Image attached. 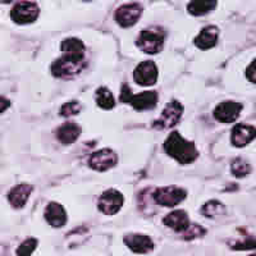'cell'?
<instances>
[{
    "mask_svg": "<svg viewBox=\"0 0 256 256\" xmlns=\"http://www.w3.org/2000/svg\"><path fill=\"white\" fill-rule=\"evenodd\" d=\"M63 56L52 64V76L59 78H70L86 68V46L80 38H70L62 42Z\"/></svg>",
    "mask_w": 256,
    "mask_h": 256,
    "instance_id": "obj_1",
    "label": "cell"
},
{
    "mask_svg": "<svg viewBox=\"0 0 256 256\" xmlns=\"http://www.w3.org/2000/svg\"><path fill=\"white\" fill-rule=\"evenodd\" d=\"M164 150L169 156H172L182 166L194 163L198 156L195 144L187 141L178 132H172L169 134L164 142Z\"/></svg>",
    "mask_w": 256,
    "mask_h": 256,
    "instance_id": "obj_2",
    "label": "cell"
},
{
    "mask_svg": "<svg viewBox=\"0 0 256 256\" xmlns=\"http://www.w3.org/2000/svg\"><path fill=\"white\" fill-rule=\"evenodd\" d=\"M187 192L178 186H166L155 190L152 194L154 201L160 206L174 208L186 198Z\"/></svg>",
    "mask_w": 256,
    "mask_h": 256,
    "instance_id": "obj_3",
    "label": "cell"
},
{
    "mask_svg": "<svg viewBox=\"0 0 256 256\" xmlns=\"http://www.w3.org/2000/svg\"><path fill=\"white\" fill-rule=\"evenodd\" d=\"M40 9L35 2H18L10 10V18L17 24H34L38 18Z\"/></svg>",
    "mask_w": 256,
    "mask_h": 256,
    "instance_id": "obj_4",
    "label": "cell"
},
{
    "mask_svg": "<svg viewBox=\"0 0 256 256\" xmlns=\"http://www.w3.org/2000/svg\"><path fill=\"white\" fill-rule=\"evenodd\" d=\"M182 113H184V106L182 104L176 100L168 102L166 105V108L162 112V116L158 120L154 122V128L156 130H168V128L174 127L178 124V122L182 118Z\"/></svg>",
    "mask_w": 256,
    "mask_h": 256,
    "instance_id": "obj_5",
    "label": "cell"
},
{
    "mask_svg": "<svg viewBox=\"0 0 256 256\" xmlns=\"http://www.w3.org/2000/svg\"><path fill=\"white\" fill-rule=\"evenodd\" d=\"M164 45V35L159 31L144 30L137 38V46L146 54H156L162 52Z\"/></svg>",
    "mask_w": 256,
    "mask_h": 256,
    "instance_id": "obj_6",
    "label": "cell"
},
{
    "mask_svg": "<svg viewBox=\"0 0 256 256\" xmlns=\"http://www.w3.org/2000/svg\"><path fill=\"white\" fill-rule=\"evenodd\" d=\"M124 198L118 190H106L98 200V208L105 216H114L123 206Z\"/></svg>",
    "mask_w": 256,
    "mask_h": 256,
    "instance_id": "obj_7",
    "label": "cell"
},
{
    "mask_svg": "<svg viewBox=\"0 0 256 256\" xmlns=\"http://www.w3.org/2000/svg\"><path fill=\"white\" fill-rule=\"evenodd\" d=\"M141 14H142V6L138 3H130L123 4L116 9L114 18L120 26L127 28V27L136 24L137 20H140Z\"/></svg>",
    "mask_w": 256,
    "mask_h": 256,
    "instance_id": "obj_8",
    "label": "cell"
},
{
    "mask_svg": "<svg viewBox=\"0 0 256 256\" xmlns=\"http://www.w3.org/2000/svg\"><path fill=\"white\" fill-rule=\"evenodd\" d=\"M116 163H118V155L110 148H102L99 152H95L88 159V166L98 172H105L116 166Z\"/></svg>",
    "mask_w": 256,
    "mask_h": 256,
    "instance_id": "obj_9",
    "label": "cell"
},
{
    "mask_svg": "<svg viewBox=\"0 0 256 256\" xmlns=\"http://www.w3.org/2000/svg\"><path fill=\"white\" fill-rule=\"evenodd\" d=\"M158 67L152 60H145L136 67L134 72V80L141 86H152L158 81Z\"/></svg>",
    "mask_w": 256,
    "mask_h": 256,
    "instance_id": "obj_10",
    "label": "cell"
},
{
    "mask_svg": "<svg viewBox=\"0 0 256 256\" xmlns=\"http://www.w3.org/2000/svg\"><path fill=\"white\" fill-rule=\"evenodd\" d=\"M242 104L236 102H224L216 105L214 109V118L220 123H233L236 122L237 118L241 114Z\"/></svg>",
    "mask_w": 256,
    "mask_h": 256,
    "instance_id": "obj_11",
    "label": "cell"
},
{
    "mask_svg": "<svg viewBox=\"0 0 256 256\" xmlns=\"http://www.w3.org/2000/svg\"><path fill=\"white\" fill-rule=\"evenodd\" d=\"M256 137V128L250 124H236L230 134V142L236 148H244Z\"/></svg>",
    "mask_w": 256,
    "mask_h": 256,
    "instance_id": "obj_12",
    "label": "cell"
},
{
    "mask_svg": "<svg viewBox=\"0 0 256 256\" xmlns=\"http://www.w3.org/2000/svg\"><path fill=\"white\" fill-rule=\"evenodd\" d=\"M123 242H124L126 246H128L130 250L136 254H148L154 248L152 240L148 236H145V234H137V233L128 234V236L124 237Z\"/></svg>",
    "mask_w": 256,
    "mask_h": 256,
    "instance_id": "obj_13",
    "label": "cell"
},
{
    "mask_svg": "<svg viewBox=\"0 0 256 256\" xmlns=\"http://www.w3.org/2000/svg\"><path fill=\"white\" fill-rule=\"evenodd\" d=\"M158 100H159V95L155 91H144V92L137 94L130 98L128 104H131L136 110H148V109L155 108Z\"/></svg>",
    "mask_w": 256,
    "mask_h": 256,
    "instance_id": "obj_14",
    "label": "cell"
},
{
    "mask_svg": "<svg viewBox=\"0 0 256 256\" xmlns=\"http://www.w3.org/2000/svg\"><path fill=\"white\" fill-rule=\"evenodd\" d=\"M44 216L48 223L54 228H60L67 223L66 209L60 204H58V202H49L48 206L45 208Z\"/></svg>",
    "mask_w": 256,
    "mask_h": 256,
    "instance_id": "obj_15",
    "label": "cell"
},
{
    "mask_svg": "<svg viewBox=\"0 0 256 256\" xmlns=\"http://www.w3.org/2000/svg\"><path fill=\"white\" fill-rule=\"evenodd\" d=\"M34 187L31 184H20L18 186L13 187L8 194V201L10 202L13 208L16 209H20L26 205V202L28 201L30 195H31Z\"/></svg>",
    "mask_w": 256,
    "mask_h": 256,
    "instance_id": "obj_16",
    "label": "cell"
},
{
    "mask_svg": "<svg viewBox=\"0 0 256 256\" xmlns=\"http://www.w3.org/2000/svg\"><path fill=\"white\" fill-rule=\"evenodd\" d=\"M219 38V30L216 26H206L201 30L200 34L195 38V45L201 50H208L216 46Z\"/></svg>",
    "mask_w": 256,
    "mask_h": 256,
    "instance_id": "obj_17",
    "label": "cell"
},
{
    "mask_svg": "<svg viewBox=\"0 0 256 256\" xmlns=\"http://www.w3.org/2000/svg\"><path fill=\"white\" fill-rule=\"evenodd\" d=\"M163 223L166 227L172 228L176 232L184 233L188 228L190 218L184 210H174V212H169L168 216L163 219Z\"/></svg>",
    "mask_w": 256,
    "mask_h": 256,
    "instance_id": "obj_18",
    "label": "cell"
},
{
    "mask_svg": "<svg viewBox=\"0 0 256 256\" xmlns=\"http://www.w3.org/2000/svg\"><path fill=\"white\" fill-rule=\"evenodd\" d=\"M81 127H80L77 123L68 122L62 124L60 127L56 130V138L59 140V142H62L63 145H70V144L76 142L77 138L81 134Z\"/></svg>",
    "mask_w": 256,
    "mask_h": 256,
    "instance_id": "obj_19",
    "label": "cell"
},
{
    "mask_svg": "<svg viewBox=\"0 0 256 256\" xmlns=\"http://www.w3.org/2000/svg\"><path fill=\"white\" fill-rule=\"evenodd\" d=\"M96 104L99 105L102 109L105 110H109V109H113L114 105H116V100H114L113 94L110 92V90H108L106 88H100L99 90H96Z\"/></svg>",
    "mask_w": 256,
    "mask_h": 256,
    "instance_id": "obj_20",
    "label": "cell"
},
{
    "mask_svg": "<svg viewBox=\"0 0 256 256\" xmlns=\"http://www.w3.org/2000/svg\"><path fill=\"white\" fill-rule=\"evenodd\" d=\"M200 212L208 218H216V216H223L226 212V206L218 200H210L206 204L202 205Z\"/></svg>",
    "mask_w": 256,
    "mask_h": 256,
    "instance_id": "obj_21",
    "label": "cell"
},
{
    "mask_svg": "<svg viewBox=\"0 0 256 256\" xmlns=\"http://www.w3.org/2000/svg\"><path fill=\"white\" fill-rule=\"evenodd\" d=\"M216 2H192L187 6V10L192 16H204L216 9Z\"/></svg>",
    "mask_w": 256,
    "mask_h": 256,
    "instance_id": "obj_22",
    "label": "cell"
},
{
    "mask_svg": "<svg viewBox=\"0 0 256 256\" xmlns=\"http://www.w3.org/2000/svg\"><path fill=\"white\" fill-rule=\"evenodd\" d=\"M230 172L234 177L244 178L251 173V166L242 158H237L230 164Z\"/></svg>",
    "mask_w": 256,
    "mask_h": 256,
    "instance_id": "obj_23",
    "label": "cell"
},
{
    "mask_svg": "<svg viewBox=\"0 0 256 256\" xmlns=\"http://www.w3.org/2000/svg\"><path fill=\"white\" fill-rule=\"evenodd\" d=\"M230 246L233 250H255L256 240L251 236H244L230 241Z\"/></svg>",
    "mask_w": 256,
    "mask_h": 256,
    "instance_id": "obj_24",
    "label": "cell"
},
{
    "mask_svg": "<svg viewBox=\"0 0 256 256\" xmlns=\"http://www.w3.org/2000/svg\"><path fill=\"white\" fill-rule=\"evenodd\" d=\"M38 240L34 238V237H30V238H27L26 241H24L18 246L16 254H17V256H31L32 252L38 248Z\"/></svg>",
    "mask_w": 256,
    "mask_h": 256,
    "instance_id": "obj_25",
    "label": "cell"
},
{
    "mask_svg": "<svg viewBox=\"0 0 256 256\" xmlns=\"http://www.w3.org/2000/svg\"><path fill=\"white\" fill-rule=\"evenodd\" d=\"M206 230L204 227H201L198 224H190L188 228L184 232V240H194L198 237L205 236Z\"/></svg>",
    "mask_w": 256,
    "mask_h": 256,
    "instance_id": "obj_26",
    "label": "cell"
},
{
    "mask_svg": "<svg viewBox=\"0 0 256 256\" xmlns=\"http://www.w3.org/2000/svg\"><path fill=\"white\" fill-rule=\"evenodd\" d=\"M81 112V105L76 102H70L63 104V106L60 108V116H76Z\"/></svg>",
    "mask_w": 256,
    "mask_h": 256,
    "instance_id": "obj_27",
    "label": "cell"
},
{
    "mask_svg": "<svg viewBox=\"0 0 256 256\" xmlns=\"http://www.w3.org/2000/svg\"><path fill=\"white\" fill-rule=\"evenodd\" d=\"M246 78L251 82V84H256V59L248 64V67L246 68Z\"/></svg>",
    "mask_w": 256,
    "mask_h": 256,
    "instance_id": "obj_28",
    "label": "cell"
},
{
    "mask_svg": "<svg viewBox=\"0 0 256 256\" xmlns=\"http://www.w3.org/2000/svg\"><path fill=\"white\" fill-rule=\"evenodd\" d=\"M10 106V102L4 96H0V114L4 113Z\"/></svg>",
    "mask_w": 256,
    "mask_h": 256,
    "instance_id": "obj_29",
    "label": "cell"
},
{
    "mask_svg": "<svg viewBox=\"0 0 256 256\" xmlns=\"http://www.w3.org/2000/svg\"><path fill=\"white\" fill-rule=\"evenodd\" d=\"M250 256H256V252H255V254H252V255H250Z\"/></svg>",
    "mask_w": 256,
    "mask_h": 256,
    "instance_id": "obj_30",
    "label": "cell"
}]
</instances>
